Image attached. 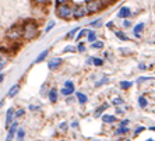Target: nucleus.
<instances>
[{
    "mask_svg": "<svg viewBox=\"0 0 155 141\" xmlns=\"http://www.w3.org/2000/svg\"><path fill=\"white\" fill-rule=\"evenodd\" d=\"M6 66H7V62H0V71H1Z\"/></svg>",
    "mask_w": 155,
    "mask_h": 141,
    "instance_id": "nucleus-40",
    "label": "nucleus"
},
{
    "mask_svg": "<svg viewBox=\"0 0 155 141\" xmlns=\"http://www.w3.org/2000/svg\"><path fill=\"white\" fill-rule=\"evenodd\" d=\"M24 137H25V130L22 129V127H18V129H17V138L20 141H22Z\"/></svg>",
    "mask_w": 155,
    "mask_h": 141,
    "instance_id": "nucleus-20",
    "label": "nucleus"
},
{
    "mask_svg": "<svg viewBox=\"0 0 155 141\" xmlns=\"http://www.w3.org/2000/svg\"><path fill=\"white\" fill-rule=\"evenodd\" d=\"M4 105V99H1V101H0V109H1V106Z\"/></svg>",
    "mask_w": 155,
    "mask_h": 141,
    "instance_id": "nucleus-47",
    "label": "nucleus"
},
{
    "mask_svg": "<svg viewBox=\"0 0 155 141\" xmlns=\"http://www.w3.org/2000/svg\"><path fill=\"white\" fill-rule=\"evenodd\" d=\"M129 127H119L118 130H116V134L118 136H120V134H126V133H129Z\"/></svg>",
    "mask_w": 155,
    "mask_h": 141,
    "instance_id": "nucleus-26",
    "label": "nucleus"
},
{
    "mask_svg": "<svg viewBox=\"0 0 155 141\" xmlns=\"http://www.w3.org/2000/svg\"><path fill=\"white\" fill-rule=\"evenodd\" d=\"M24 113H25V110L22 108H20L18 110H16V112H14V117H16V119H18V117H22V116H24Z\"/></svg>",
    "mask_w": 155,
    "mask_h": 141,
    "instance_id": "nucleus-27",
    "label": "nucleus"
},
{
    "mask_svg": "<svg viewBox=\"0 0 155 141\" xmlns=\"http://www.w3.org/2000/svg\"><path fill=\"white\" fill-rule=\"evenodd\" d=\"M94 141H95V140H94Z\"/></svg>",
    "mask_w": 155,
    "mask_h": 141,
    "instance_id": "nucleus-53",
    "label": "nucleus"
},
{
    "mask_svg": "<svg viewBox=\"0 0 155 141\" xmlns=\"http://www.w3.org/2000/svg\"><path fill=\"white\" fill-rule=\"evenodd\" d=\"M66 129H67V123H66V122H63V123L60 124V130H66Z\"/></svg>",
    "mask_w": 155,
    "mask_h": 141,
    "instance_id": "nucleus-42",
    "label": "nucleus"
},
{
    "mask_svg": "<svg viewBox=\"0 0 155 141\" xmlns=\"http://www.w3.org/2000/svg\"><path fill=\"white\" fill-rule=\"evenodd\" d=\"M139 67H140V69H141V70H144V69H145V64H140Z\"/></svg>",
    "mask_w": 155,
    "mask_h": 141,
    "instance_id": "nucleus-48",
    "label": "nucleus"
},
{
    "mask_svg": "<svg viewBox=\"0 0 155 141\" xmlns=\"http://www.w3.org/2000/svg\"><path fill=\"white\" fill-rule=\"evenodd\" d=\"M48 97H49V101L52 102V104H56L57 102V91H56V88L50 89L49 94H48Z\"/></svg>",
    "mask_w": 155,
    "mask_h": 141,
    "instance_id": "nucleus-13",
    "label": "nucleus"
},
{
    "mask_svg": "<svg viewBox=\"0 0 155 141\" xmlns=\"http://www.w3.org/2000/svg\"><path fill=\"white\" fill-rule=\"evenodd\" d=\"M74 92V84L73 81H66L64 82V88L61 89V94L64 95V97H70L71 94Z\"/></svg>",
    "mask_w": 155,
    "mask_h": 141,
    "instance_id": "nucleus-6",
    "label": "nucleus"
},
{
    "mask_svg": "<svg viewBox=\"0 0 155 141\" xmlns=\"http://www.w3.org/2000/svg\"><path fill=\"white\" fill-rule=\"evenodd\" d=\"M53 27H55V21H50L49 24H48V27L45 28V32H49V31H52Z\"/></svg>",
    "mask_w": 155,
    "mask_h": 141,
    "instance_id": "nucleus-34",
    "label": "nucleus"
},
{
    "mask_svg": "<svg viewBox=\"0 0 155 141\" xmlns=\"http://www.w3.org/2000/svg\"><path fill=\"white\" fill-rule=\"evenodd\" d=\"M87 39H88V42L94 44L95 40H97V34H95L94 31H88V34H87Z\"/></svg>",
    "mask_w": 155,
    "mask_h": 141,
    "instance_id": "nucleus-19",
    "label": "nucleus"
},
{
    "mask_svg": "<svg viewBox=\"0 0 155 141\" xmlns=\"http://www.w3.org/2000/svg\"><path fill=\"white\" fill-rule=\"evenodd\" d=\"M29 109H31V110H37V109H39V108L35 105H29Z\"/></svg>",
    "mask_w": 155,
    "mask_h": 141,
    "instance_id": "nucleus-44",
    "label": "nucleus"
},
{
    "mask_svg": "<svg viewBox=\"0 0 155 141\" xmlns=\"http://www.w3.org/2000/svg\"><path fill=\"white\" fill-rule=\"evenodd\" d=\"M6 38L11 42H18L22 39V25H14L6 32Z\"/></svg>",
    "mask_w": 155,
    "mask_h": 141,
    "instance_id": "nucleus-2",
    "label": "nucleus"
},
{
    "mask_svg": "<svg viewBox=\"0 0 155 141\" xmlns=\"http://www.w3.org/2000/svg\"><path fill=\"white\" fill-rule=\"evenodd\" d=\"M92 64L94 66H102L103 60L102 59H99V57H92Z\"/></svg>",
    "mask_w": 155,
    "mask_h": 141,
    "instance_id": "nucleus-28",
    "label": "nucleus"
},
{
    "mask_svg": "<svg viewBox=\"0 0 155 141\" xmlns=\"http://www.w3.org/2000/svg\"><path fill=\"white\" fill-rule=\"evenodd\" d=\"M130 16H131V10L127 7V6H123V7L119 10V13H118L119 18H129Z\"/></svg>",
    "mask_w": 155,
    "mask_h": 141,
    "instance_id": "nucleus-9",
    "label": "nucleus"
},
{
    "mask_svg": "<svg viewBox=\"0 0 155 141\" xmlns=\"http://www.w3.org/2000/svg\"><path fill=\"white\" fill-rule=\"evenodd\" d=\"M112 104H113V105H116V106H120V105H123L124 102H123L122 98H115L113 101H112Z\"/></svg>",
    "mask_w": 155,
    "mask_h": 141,
    "instance_id": "nucleus-31",
    "label": "nucleus"
},
{
    "mask_svg": "<svg viewBox=\"0 0 155 141\" xmlns=\"http://www.w3.org/2000/svg\"><path fill=\"white\" fill-rule=\"evenodd\" d=\"M49 55V49H45L43 52H41L39 55H38V57L35 59V63H41V62H43L46 59V56Z\"/></svg>",
    "mask_w": 155,
    "mask_h": 141,
    "instance_id": "nucleus-14",
    "label": "nucleus"
},
{
    "mask_svg": "<svg viewBox=\"0 0 155 141\" xmlns=\"http://www.w3.org/2000/svg\"><path fill=\"white\" fill-rule=\"evenodd\" d=\"M74 50H76L74 46H66V48H64V52L66 53H67V52H74Z\"/></svg>",
    "mask_w": 155,
    "mask_h": 141,
    "instance_id": "nucleus-37",
    "label": "nucleus"
},
{
    "mask_svg": "<svg viewBox=\"0 0 155 141\" xmlns=\"http://www.w3.org/2000/svg\"><path fill=\"white\" fill-rule=\"evenodd\" d=\"M127 124H129V120H127V119H126V120H123L122 123H120V127H126Z\"/></svg>",
    "mask_w": 155,
    "mask_h": 141,
    "instance_id": "nucleus-41",
    "label": "nucleus"
},
{
    "mask_svg": "<svg viewBox=\"0 0 155 141\" xmlns=\"http://www.w3.org/2000/svg\"><path fill=\"white\" fill-rule=\"evenodd\" d=\"M69 0H56V6H60V4H67Z\"/></svg>",
    "mask_w": 155,
    "mask_h": 141,
    "instance_id": "nucleus-39",
    "label": "nucleus"
},
{
    "mask_svg": "<svg viewBox=\"0 0 155 141\" xmlns=\"http://www.w3.org/2000/svg\"><path fill=\"white\" fill-rule=\"evenodd\" d=\"M108 108H109V105H108V104H103L102 106H99V108L97 109V110H95V116H97V117L101 116V115H102V113L105 112V110H106Z\"/></svg>",
    "mask_w": 155,
    "mask_h": 141,
    "instance_id": "nucleus-17",
    "label": "nucleus"
},
{
    "mask_svg": "<svg viewBox=\"0 0 155 141\" xmlns=\"http://www.w3.org/2000/svg\"><path fill=\"white\" fill-rule=\"evenodd\" d=\"M144 27H145V24H144V22H139V24L134 27L133 32H134V36H136V38H141V32H143Z\"/></svg>",
    "mask_w": 155,
    "mask_h": 141,
    "instance_id": "nucleus-11",
    "label": "nucleus"
},
{
    "mask_svg": "<svg viewBox=\"0 0 155 141\" xmlns=\"http://www.w3.org/2000/svg\"><path fill=\"white\" fill-rule=\"evenodd\" d=\"M102 120L103 123H115L116 116H113V115H102Z\"/></svg>",
    "mask_w": 155,
    "mask_h": 141,
    "instance_id": "nucleus-16",
    "label": "nucleus"
},
{
    "mask_svg": "<svg viewBox=\"0 0 155 141\" xmlns=\"http://www.w3.org/2000/svg\"><path fill=\"white\" fill-rule=\"evenodd\" d=\"M3 80H4V76H3V74H0V82H1Z\"/></svg>",
    "mask_w": 155,
    "mask_h": 141,
    "instance_id": "nucleus-49",
    "label": "nucleus"
},
{
    "mask_svg": "<svg viewBox=\"0 0 155 141\" xmlns=\"http://www.w3.org/2000/svg\"><path fill=\"white\" fill-rule=\"evenodd\" d=\"M77 50H78V52H84V50H85V45H84V44H78Z\"/></svg>",
    "mask_w": 155,
    "mask_h": 141,
    "instance_id": "nucleus-35",
    "label": "nucleus"
},
{
    "mask_svg": "<svg viewBox=\"0 0 155 141\" xmlns=\"http://www.w3.org/2000/svg\"><path fill=\"white\" fill-rule=\"evenodd\" d=\"M60 64H61V59L60 57H55V59H52V60L48 63V69H49L50 71H53V70H56Z\"/></svg>",
    "mask_w": 155,
    "mask_h": 141,
    "instance_id": "nucleus-10",
    "label": "nucleus"
},
{
    "mask_svg": "<svg viewBox=\"0 0 155 141\" xmlns=\"http://www.w3.org/2000/svg\"><path fill=\"white\" fill-rule=\"evenodd\" d=\"M101 2L103 3V6H108V4H110L112 2H113V0H101Z\"/></svg>",
    "mask_w": 155,
    "mask_h": 141,
    "instance_id": "nucleus-43",
    "label": "nucleus"
},
{
    "mask_svg": "<svg viewBox=\"0 0 155 141\" xmlns=\"http://www.w3.org/2000/svg\"><path fill=\"white\" fill-rule=\"evenodd\" d=\"M139 105L141 106V108H145V106L148 105L147 98H145V97H143V95H141V97H139Z\"/></svg>",
    "mask_w": 155,
    "mask_h": 141,
    "instance_id": "nucleus-22",
    "label": "nucleus"
},
{
    "mask_svg": "<svg viewBox=\"0 0 155 141\" xmlns=\"http://www.w3.org/2000/svg\"><path fill=\"white\" fill-rule=\"evenodd\" d=\"M8 53L4 48H0V62H7Z\"/></svg>",
    "mask_w": 155,
    "mask_h": 141,
    "instance_id": "nucleus-18",
    "label": "nucleus"
},
{
    "mask_svg": "<svg viewBox=\"0 0 155 141\" xmlns=\"http://www.w3.org/2000/svg\"><path fill=\"white\" fill-rule=\"evenodd\" d=\"M106 27H108V28H113V22H112V21H110V22H108V24H106Z\"/></svg>",
    "mask_w": 155,
    "mask_h": 141,
    "instance_id": "nucleus-45",
    "label": "nucleus"
},
{
    "mask_svg": "<svg viewBox=\"0 0 155 141\" xmlns=\"http://www.w3.org/2000/svg\"><path fill=\"white\" fill-rule=\"evenodd\" d=\"M151 80H152V77H140L139 80H137V82L141 84V82H144V81H151Z\"/></svg>",
    "mask_w": 155,
    "mask_h": 141,
    "instance_id": "nucleus-33",
    "label": "nucleus"
},
{
    "mask_svg": "<svg viewBox=\"0 0 155 141\" xmlns=\"http://www.w3.org/2000/svg\"><path fill=\"white\" fill-rule=\"evenodd\" d=\"M14 122V109L10 108L7 109V113H6V129L8 130V127L11 126V123Z\"/></svg>",
    "mask_w": 155,
    "mask_h": 141,
    "instance_id": "nucleus-8",
    "label": "nucleus"
},
{
    "mask_svg": "<svg viewBox=\"0 0 155 141\" xmlns=\"http://www.w3.org/2000/svg\"><path fill=\"white\" fill-rule=\"evenodd\" d=\"M131 85H133L131 81H122V82H120V88L122 89H129Z\"/></svg>",
    "mask_w": 155,
    "mask_h": 141,
    "instance_id": "nucleus-23",
    "label": "nucleus"
},
{
    "mask_svg": "<svg viewBox=\"0 0 155 141\" xmlns=\"http://www.w3.org/2000/svg\"><path fill=\"white\" fill-rule=\"evenodd\" d=\"M56 14L61 20H69L73 16V8L69 4H60V6H56Z\"/></svg>",
    "mask_w": 155,
    "mask_h": 141,
    "instance_id": "nucleus-3",
    "label": "nucleus"
},
{
    "mask_svg": "<svg viewBox=\"0 0 155 141\" xmlns=\"http://www.w3.org/2000/svg\"><path fill=\"white\" fill-rule=\"evenodd\" d=\"M77 95V101L80 105H84V104H87V101H88V98H87L85 94H82V92H77L76 94Z\"/></svg>",
    "mask_w": 155,
    "mask_h": 141,
    "instance_id": "nucleus-15",
    "label": "nucleus"
},
{
    "mask_svg": "<svg viewBox=\"0 0 155 141\" xmlns=\"http://www.w3.org/2000/svg\"><path fill=\"white\" fill-rule=\"evenodd\" d=\"M35 4H38V6H43V4H48L49 3V0H32Z\"/></svg>",
    "mask_w": 155,
    "mask_h": 141,
    "instance_id": "nucleus-32",
    "label": "nucleus"
},
{
    "mask_svg": "<svg viewBox=\"0 0 155 141\" xmlns=\"http://www.w3.org/2000/svg\"><path fill=\"white\" fill-rule=\"evenodd\" d=\"M78 31H80V28H78V27H77V28H74L73 31H70V32L67 34V35H66V38H69V39H71V38H74V35H76V34H77Z\"/></svg>",
    "mask_w": 155,
    "mask_h": 141,
    "instance_id": "nucleus-29",
    "label": "nucleus"
},
{
    "mask_svg": "<svg viewBox=\"0 0 155 141\" xmlns=\"http://www.w3.org/2000/svg\"><path fill=\"white\" fill-rule=\"evenodd\" d=\"M38 35V24L34 20H27L22 24V39L31 40Z\"/></svg>",
    "mask_w": 155,
    "mask_h": 141,
    "instance_id": "nucleus-1",
    "label": "nucleus"
},
{
    "mask_svg": "<svg viewBox=\"0 0 155 141\" xmlns=\"http://www.w3.org/2000/svg\"><path fill=\"white\" fill-rule=\"evenodd\" d=\"M92 49H102L103 48V42L102 40H95L94 44H91Z\"/></svg>",
    "mask_w": 155,
    "mask_h": 141,
    "instance_id": "nucleus-24",
    "label": "nucleus"
},
{
    "mask_svg": "<svg viewBox=\"0 0 155 141\" xmlns=\"http://www.w3.org/2000/svg\"><path fill=\"white\" fill-rule=\"evenodd\" d=\"M126 141H129V140H126Z\"/></svg>",
    "mask_w": 155,
    "mask_h": 141,
    "instance_id": "nucleus-52",
    "label": "nucleus"
},
{
    "mask_svg": "<svg viewBox=\"0 0 155 141\" xmlns=\"http://www.w3.org/2000/svg\"><path fill=\"white\" fill-rule=\"evenodd\" d=\"M90 25H91V27H95V28H97V27H101V25H102V20H101V18H98V20L92 21Z\"/></svg>",
    "mask_w": 155,
    "mask_h": 141,
    "instance_id": "nucleus-30",
    "label": "nucleus"
},
{
    "mask_svg": "<svg viewBox=\"0 0 155 141\" xmlns=\"http://www.w3.org/2000/svg\"><path fill=\"white\" fill-rule=\"evenodd\" d=\"M130 25H131V22H130L129 20H124V21H123V27H124V28H129Z\"/></svg>",
    "mask_w": 155,
    "mask_h": 141,
    "instance_id": "nucleus-38",
    "label": "nucleus"
},
{
    "mask_svg": "<svg viewBox=\"0 0 155 141\" xmlns=\"http://www.w3.org/2000/svg\"><path fill=\"white\" fill-rule=\"evenodd\" d=\"M85 7L88 10V14H95V13L101 11L105 6H103V3L101 0H90V2H87Z\"/></svg>",
    "mask_w": 155,
    "mask_h": 141,
    "instance_id": "nucleus-4",
    "label": "nucleus"
},
{
    "mask_svg": "<svg viewBox=\"0 0 155 141\" xmlns=\"http://www.w3.org/2000/svg\"><path fill=\"white\" fill-rule=\"evenodd\" d=\"M18 91H20V85L18 84H14L11 87V88L8 89V92H7V97L8 98H14L17 95V94H18Z\"/></svg>",
    "mask_w": 155,
    "mask_h": 141,
    "instance_id": "nucleus-12",
    "label": "nucleus"
},
{
    "mask_svg": "<svg viewBox=\"0 0 155 141\" xmlns=\"http://www.w3.org/2000/svg\"><path fill=\"white\" fill-rule=\"evenodd\" d=\"M88 16V10H87L85 4H80V6H76V7L73 8V17L74 18H77V20H80V18H82V17Z\"/></svg>",
    "mask_w": 155,
    "mask_h": 141,
    "instance_id": "nucleus-5",
    "label": "nucleus"
},
{
    "mask_svg": "<svg viewBox=\"0 0 155 141\" xmlns=\"http://www.w3.org/2000/svg\"><path fill=\"white\" fill-rule=\"evenodd\" d=\"M17 129H18L17 122H13L11 126L8 127V134H7V138H6V141H11L13 138H14V136H16V133H17Z\"/></svg>",
    "mask_w": 155,
    "mask_h": 141,
    "instance_id": "nucleus-7",
    "label": "nucleus"
},
{
    "mask_svg": "<svg viewBox=\"0 0 155 141\" xmlns=\"http://www.w3.org/2000/svg\"><path fill=\"white\" fill-rule=\"evenodd\" d=\"M147 141H154V140H147Z\"/></svg>",
    "mask_w": 155,
    "mask_h": 141,
    "instance_id": "nucleus-51",
    "label": "nucleus"
},
{
    "mask_svg": "<svg viewBox=\"0 0 155 141\" xmlns=\"http://www.w3.org/2000/svg\"><path fill=\"white\" fill-rule=\"evenodd\" d=\"M78 126V122H73V123H71V127H77Z\"/></svg>",
    "mask_w": 155,
    "mask_h": 141,
    "instance_id": "nucleus-46",
    "label": "nucleus"
},
{
    "mask_svg": "<svg viewBox=\"0 0 155 141\" xmlns=\"http://www.w3.org/2000/svg\"><path fill=\"white\" fill-rule=\"evenodd\" d=\"M115 34H116V36H118V38H119V39H120V40H127V39H129L126 34H123L122 31H116V32H115Z\"/></svg>",
    "mask_w": 155,
    "mask_h": 141,
    "instance_id": "nucleus-25",
    "label": "nucleus"
},
{
    "mask_svg": "<svg viewBox=\"0 0 155 141\" xmlns=\"http://www.w3.org/2000/svg\"><path fill=\"white\" fill-rule=\"evenodd\" d=\"M144 129H145V127H143V126H139V127H137V129H136L134 134H136V136H137V134H140V133H141V131H143Z\"/></svg>",
    "mask_w": 155,
    "mask_h": 141,
    "instance_id": "nucleus-36",
    "label": "nucleus"
},
{
    "mask_svg": "<svg viewBox=\"0 0 155 141\" xmlns=\"http://www.w3.org/2000/svg\"><path fill=\"white\" fill-rule=\"evenodd\" d=\"M150 130H151V131H155V126H151V127H150Z\"/></svg>",
    "mask_w": 155,
    "mask_h": 141,
    "instance_id": "nucleus-50",
    "label": "nucleus"
},
{
    "mask_svg": "<svg viewBox=\"0 0 155 141\" xmlns=\"http://www.w3.org/2000/svg\"><path fill=\"white\" fill-rule=\"evenodd\" d=\"M87 34H88V29H81V31H78V34L76 35V39L77 40L82 39L84 36H87Z\"/></svg>",
    "mask_w": 155,
    "mask_h": 141,
    "instance_id": "nucleus-21",
    "label": "nucleus"
}]
</instances>
